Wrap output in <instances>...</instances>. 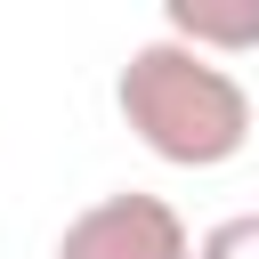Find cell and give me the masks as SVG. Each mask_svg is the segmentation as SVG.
<instances>
[{
    "instance_id": "3",
    "label": "cell",
    "mask_w": 259,
    "mask_h": 259,
    "mask_svg": "<svg viewBox=\"0 0 259 259\" xmlns=\"http://www.w3.org/2000/svg\"><path fill=\"white\" fill-rule=\"evenodd\" d=\"M162 40L210 57V65H235L259 49V0H170L162 8Z\"/></svg>"
},
{
    "instance_id": "1",
    "label": "cell",
    "mask_w": 259,
    "mask_h": 259,
    "mask_svg": "<svg viewBox=\"0 0 259 259\" xmlns=\"http://www.w3.org/2000/svg\"><path fill=\"white\" fill-rule=\"evenodd\" d=\"M113 105H121L130 138L154 162H170V170H227L251 146V130H259V105H251L243 73L194 57V49L162 40V32L121 57Z\"/></svg>"
},
{
    "instance_id": "2",
    "label": "cell",
    "mask_w": 259,
    "mask_h": 259,
    "mask_svg": "<svg viewBox=\"0 0 259 259\" xmlns=\"http://www.w3.org/2000/svg\"><path fill=\"white\" fill-rule=\"evenodd\" d=\"M57 259H194V235H186L178 202L121 186V194H97L89 210L65 219Z\"/></svg>"
},
{
    "instance_id": "4",
    "label": "cell",
    "mask_w": 259,
    "mask_h": 259,
    "mask_svg": "<svg viewBox=\"0 0 259 259\" xmlns=\"http://www.w3.org/2000/svg\"><path fill=\"white\" fill-rule=\"evenodd\" d=\"M194 259H259V210H235L194 235Z\"/></svg>"
}]
</instances>
